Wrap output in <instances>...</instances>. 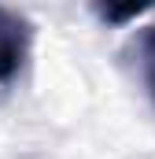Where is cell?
<instances>
[{"instance_id": "1", "label": "cell", "mask_w": 155, "mask_h": 159, "mask_svg": "<svg viewBox=\"0 0 155 159\" xmlns=\"http://www.w3.org/2000/svg\"><path fill=\"white\" fill-rule=\"evenodd\" d=\"M30 37H33L30 19L0 4V81H11L22 70L26 52H30Z\"/></svg>"}, {"instance_id": "2", "label": "cell", "mask_w": 155, "mask_h": 159, "mask_svg": "<svg viewBox=\"0 0 155 159\" xmlns=\"http://www.w3.org/2000/svg\"><path fill=\"white\" fill-rule=\"evenodd\" d=\"M137 56H140V74H144V85L155 96V26H148L140 34V44H137Z\"/></svg>"}, {"instance_id": "3", "label": "cell", "mask_w": 155, "mask_h": 159, "mask_svg": "<svg viewBox=\"0 0 155 159\" xmlns=\"http://www.w3.org/2000/svg\"><path fill=\"white\" fill-rule=\"evenodd\" d=\"M152 4H126V7H115V4H107V7H96V15L104 19V22H129V19H137V15H144Z\"/></svg>"}]
</instances>
